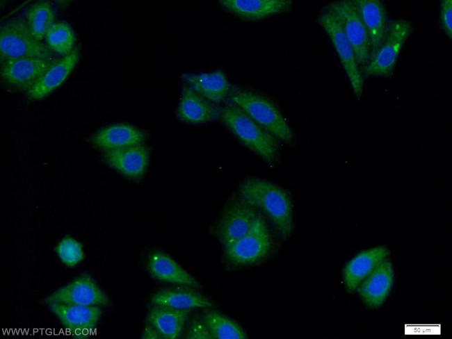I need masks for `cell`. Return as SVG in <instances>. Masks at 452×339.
<instances>
[{
    "label": "cell",
    "instance_id": "obj_13",
    "mask_svg": "<svg viewBox=\"0 0 452 339\" xmlns=\"http://www.w3.org/2000/svg\"><path fill=\"white\" fill-rule=\"evenodd\" d=\"M222 8L234 16L246 21L257 22L289 12L291 0H222Z\"/></svg>",
    "mask_w": 452,
    "mask_h": 339
},
{
    "label": "cell",
    "instance_id": "obj_4",
    "mask_svg": "<svg viewBox=\"0 0 452 339\" xmlns=\"http://www.w3.org/2000/svg\"><path fill=\"white\" fill-rule=\"evenodd\" d=\"M274 248L273 234L261 214L245 235L224 247V255L231 265L249 266L267 259Z\"/></svg>",
    "mask_w": 452,
    "mask_h": 339
},
{
    "label": "cell",
    "instance_id": "obj_25",
    "mask_svg": "<svg viewBox=\"0 0 452 339\" xmlns=\"http://www.w3.org/2000/svg\"><path fill=\"white\" fill-rule=\"evenodd\" d=\"M202 318L212 338H248L244 329L236 322L219 312L211 310L205 311L202 315Z\"/></svg>",
    "mask_w": 452,
    "mask_h": 339
},
{
    "label": "cell",
    "instance_id": "obj_12",
    "mask_svg": "<svg viewBox=\"0 0 452 339\" xmlns=\"http://www.w3.org/2000/svg\"><path fill=\"white\" fill-rule=\"evenodd\" d=\"M395 279L392 263L387 258L361 283L357 289L363 303L369 308H378L387 300Z\"/></svg>",
    "mask_w": 452,
    "mask_h": 339
},
{
    "label": "cell",
    "instance_id": "obj_31",
    "mask_svg": "<svg viewBox=\"0 0 452 339\" xmlns=\"http://www.w3.org/2000/svg\"><path fill=\"white\" fill-rule=\"evenodd\" d=\"M142 338L146 339L162 338L159 333L150 324L144 329Z\"/></svg>",
    "mask_w": 452,
    "mask_h": 339
},
{
    "label": "cell",
    "instance_id": "obj_6",
    "mask_svg": "<svg viewBox=\"0 0 452 339\" xmlns=\"http://www.w3.org/2000/svg\"><path fill=\"white\" fill-rule=\"evenodd\" d=\"M0 52L1 61L27 57H52L47 46L32 35L26 22L18 19L1 26Z\"/></svg>",
    "mask_w": 452,
    "mask_h": 339
},
{
    "label": "cell",
    "instance_id": "obj_28",
    "mask_svg": "<svg viewBox=\"0 0 452 339\" xmlns=\"http://www.w3.org/2000/svg\"><path fill=\"white\" fill-rule=\"evenodd\" d=\"M56 252L60 261L68 267L76 266L84 258L81 244L70 237L64 238L58 243Z\"/></svg>",
    "mask_w": 452,
    "mask_h": 339
},
{
    "label": "cell",
    "instance_id": "obj_9",
    "mask_svg": "<svg viewBox=\"0 0 452 339\" xmlns=\"http://www.w3.org/2000/svg\"><path fill=\"white\" fill-rule=\"evenodd\" d=\"M330 10L339 20L343 31L353 47L360 68L366 64L371 54L368 33L357 13L353 0L337 1L328 4Z\"/></svg>",
    "mask_w": 452,
    "mask_h": 339
},
{
    "label": "cell",
    "instance_id": "obj_27",
    "mask_svg": "<svg viewBox=\"0 0 452 339\" xmlns=\"http://www.w3.org/2000/svg\"><path fill=\"white\" fill-rule=\"evenodd\" d=\"M45 40L50 51L60 56H67L75 49L74 33L70 25L64 22H55L48 30Z\"/></svg>",
    "mask_w": 452,
    "mask_h": 339
},
{
    "label": "cell",
    "instance_id": "obj_18",
    "mask_svg": "<svg viewBox=\"0 0 452 339\" xmlns=\"http://www.w3.org/2000/svg\"><path fill=\"white\" fill-rule=\"evenodd\" d=\"M147 269L156 279L193 289L200 288L197 280L170 256L161 251H152L147 259Z\"/></svg>",
    "mask_w": 452,
    "mask_h": 339
},
{
    "label": "cell",
    "instance_id": "obj_11",
    "mask_svg": "<svg viewBox=\"0 0 452 339\" xmlns=\"http://www.w3.org/2000/svg\"><path fill=\"white\" fill-rule=\"evenodd\" d=\"M47 302L101 306L108 305L109 301L90 276L82 275L54 292Z\"/></svg>",
    "mask_w": 452,
    "mask_h": 339
},
{
    "label": "cell",
    "instance_id": "obj_5",
    "mask_svg": "<svg viewBox=\"0 0 452 339\" xmlns=\"http://www.w3.org/2000/svg\"><path fill=\"white\" fill-rule=\"evenodd\" d=\"M413 30L411 21L403 18L389 21L383 40L373 52L365 65L361 67L362 75L368 76H388L393 73L407 40Z\"/></svg>",
    "mask_w": 452,
    "mask_h": 339
},
{
    "label": "cell",
    "instance_id": "obj_29",
    "mask_svg": "<svg viewBox=\"0 0 452 339\" xmlns=\"http://www.w3.org/2000/svg\"><path fill=\"white\" fill-rule=\"evenodd\" d=\"M439 24L442 30L452 38V1L443 0L439 6Z\"/></svg>",
    "mask_w": 452,
    "mask_h": 339
},
{
    "label": "cell",
    "instance_id": "obj_23",
    "mask_svg": "<svg viewBox=\"0 0 452 339\" xmlns=\"http://www.w3.org/2000/svg\"><path fill=\"white\" fill-rule=\"evenodd\" d=\"M191 288H169L159 290L151 297V302L155 306H166L179 310L209 308L212 302L205 296Z\"/></svg>",
    "mask_w": 452,
    "mask_h": 339
},
{
    "label": "cell",
    "instance_id": "obj_1",
    "mask_svg": "<svg viewBox=\"0 0 452 339\" xmlns=\"http://www.w3.org/2000/svg\"><path fill=\"white\" fill-rule=\"evenodd\" d=\"M237 194L268 218L282 240L291 235L293 206L286 190L266 179L248 177L241 181Z\"/></svg>",
    "mask_w": 452,
    "mask_h": 339
},
{
    "label": "cell",
    "instance_id": "obj_20",
    "mask_svg": "<svg viewBox=\"0 0 452 339\" xmlns=\"http://www.w3.org/2000/svg\"><path fill=\"white\" fill-rule=\"evenodd\" d=\"M49 307L67 329L77 333L94 328L100 320L102 311L97 306H80L49 303Z\"/></svg>",
    "mask_w": 452,
    "mask_h": 339
},
{
    "label": "cell",
    "instance_id": "obj_19",
    "mask_svg": "<svg viewBox=\"0 0 452 339\" xmlns=\"http://www.w3.org/2000/svg\"><path fill=\"white\" fill-rule=\"evenodd\" d=\"M353 2L368 33L371 54L381 44L387 30L386 6L380 0H353Z\"/></svg>",
    "mask_w": 452,
    "mask_h": 339
},
{
    "label": "cell",
    "instance_id": "obj_2",
    "mask_svg": "<svg viewBox=\"0 0 452 339\" xmlns=\"http://www.w3.org/2000/svg\"><path fill=\"white\" fill-rule=\"evenodd\" d=\"M223 124L246 148L273 166L279 159V141L232 103L220 108Z\"/></svg>",
    "mask_w": 452,
    "mask_h": 339
},
{
    "label": "cell",
    "instance_id": "obj_10",
    "mask_svg": "<svg viewBox=\"0 0 452 339\" xmlns=\"http://www.w3.org/2000/svg\"><path fill=\"white\" fill-rule=\"evenodd\" d=\"M56 60L52 57H27L3 60L1 76L8 85L28 91Z\"/></svg>",
    "mask_w": 452,
    "mask_h": 339
},
{
    "label": "cell",
    "instance_id": "obj_21",
    "mask_svg": "<svg viewBox=\"0 0 452 339\" xmlns=\"http://www.w3.org/2000/svg\"><path fill=\"white\" fill-rule=\"evenodd\" d=\"M182 78L187 85L213 104H220L229 96V82L222 70L208 73L184 74Z\"/></svg>",
    "mask_w": 452,
    "mask_h": 339
},
{
    "label": "cell",
    "instance_id": "obj_24",
    "mask_svg": "<svg viewBox=\"0 0 452 339\" xmlns=\"http://www.w3.org/2000/svg\"><path fill=\"white\" fill-rule=\"evenodd\" d=\"M190 312L154 305L148 314L147 322L163 338L177 339L182 333Z\"/></svg>",
    "mask_w": 452,
    "mask_h": 339
},
{
    "label": "cell",
    "instance_id": "obj_17",
    "mask_svg": "<svg viewBox=\"0 0 452 339\" xmlns=\"http://www.w3.org/2000/svg\"><path fill=\"white\" fill-rule=\"evenodd\" d=\"M79 58V48L70 53L57 59L27 91L31 99H40L60 87L68 78Z\"/></svg>",
    "mask_w": 452,
    "mask_h": 339
},
{
    "label": "cell",
    "instance_id": "obj_3",
    "mask_svg": "<svg viewBox=\"0 0 452 339\" xmlns=\"http://www.w3.org/2000/svg\"><path fill=\"white\" fill-rule=\"evenodd\" d=\"M229 99L231 103L241 108L279 142H293L292 129L271 100L251 90L237 87L231 88Z\"/></svg>",
    "mask_w": 452,
    "mask_h": 339
},
{
    "label": "cell",
    "instance_id": "obj_16",
    "mask_svg": "<svg viewBox=\"0 0 452 339\" xmlns=\"http://www.w3.org/2000/svg\"><path fill=\"white\" fill-rule=\"evenodd\" d=\"M389 254L384 246H376L361 251L345 265L343 277L349 292L357 290L361 283Z\"/></svg>",
    "mask_w": 452,
    "mask_h": 339
},
{
    "label": "cell",
    "instance_id": "obj_26",
    "mask_svg": "<svg viewBox=\"0 0 452 339\" xmlns=\"http://www.w3.org/2000/svg\"><path fill=\"white\" fill-rule=\"evenodd\" d=\"M54 10L47 1L32 4L26 12V24L35 40L41 42L50 27L55 23Z\"/></svg>",
    "mask_w": 452,
    "mask_h": 339
},
{
    "label": "cell",
    "instance_id": "obj_7",
    "mask_svg": "<svg viewBox=\"0 0 452 339\" xmlns=\"http://www.w3.org/2000/svg\"><path fill=\"white\" fill-rule=\"evenodd\" d=\"M318 22L328 35L348 78L355 97L363 93L364 78L358 66L352 45L335 15L326 7L319 14Z\"/></svg>",
    "mask_w": 452,
    "mask_h": 339
},
{
    "label": "cell",
    "instance_id": "obj_22",
    "mask_svg": "<svg viewBox=\"0 0 452 339\" xmlns=\"http://www.w3.org/2000/svg\"><path fill=\"white\" fill-rule=\"evenodd\" d=\"M145 138L140 129L129 124H118L98 131L92 142L99 149L108 151L143 144Z\"/></svg>",
    "mask_w": 452,
    "mask_h": 339
},
{
    "label": "cell",
    "instance_id": "obj_30",
    "mask_svg": "<svg viewBox=\"0 0 452 339\" xmlns=\"http://www.w3.org/2000/svg\"><path fill=\"white\" fill-rule=\"evenodd\" d=\"M186 338L188 339H211V333L202 318L195 317L190 323Z\"/></svg>",
    "mask_w": 452,
    "mask_h": 339
},
{
    "label": "cell",
    "instance_id": "obj_14",
    "mask_svg": "<svg viewBox=\"0 0 452 339\" xmlns=\"http://www.w3.org/2000/svg\"><path fill=\"white\" fill-rule=\"evenodd\" d=\"M105 162L121 174L133 179L141 178L148 166L150 152L143 145L105 151Z\"/></svg>",
    "mask_w": 452,
    "mask_h": 339
},
{
    "label": "cell",
    "instance_id": "obj_15",
    "mask_svg": "<svg viewBox=\"0 0 452 339\" xmlns=\"http://www.w3.org/2000/svg\"><path fill=\"white\" fill-rule=\"evenodd\" d=\"M220 108L186 84L184 85L177 107V117L183 122L201 124L220 117Z\"/></svg>",
    "mask_w": 452,
    "mask_h": 339
},
{
    "label": "cell",
    "instance_id": "obj_8",
    "mask_svg": "<svg viewBox=\"0 0 452 339\" xmlns=\"http://www.w3.org/2000/svg\"><path fill=\"white\" fill-rule=\"evenodd\" d=\"M261 213L238 194L229 199L215 227L223 247L245 235Z\"/></svg>",
    "mask_w": 452,
    "mask_h": 339
}]
</instances>
